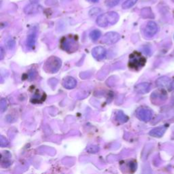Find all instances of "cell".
I'll list each match as a JSON object with an SVG mask.
<instances>
[{
  "mask_svg": "<svg viewBox=\"0 0 174 174\" xmlns=\"http://www.w3.org/2000/svg\"><path fill=\"white\" fill-rule=\"evenodd\" d=\"M119 15L115 12H109L98 16L97 24L101 27H106L108 25H113L118 22Z\"/></svg>",
  "mask_w": 174,
  "mask_h": 174,
  "instance_id": "obj_1",
  "label": "cell"
},
{
  "mask_svg": "<svg viewBox=\"0 0 174 174\" xmlns=\"http://www.w3.org/2000/svg\"><path fill=\"white\" fill-rule=\"evenodd\" d=\"M61 48L68 52H74L78 48V40L76 35H69L61 40Z\"/></svg>",
  "mask_w": 174,
  "mask_h": 174,
  "instance_id": "obj_2",
  "label": "cell"
},
{
  "mask_svg": "<svg viewBox=\"0 0 174 174\" xmlns=\"http://www.w3.org/2000/svg\"><path fill=\"white\" fill-rule=\"evenodd\" d=\"M146 59L139 52L135 51L129 56L128 67L133 70H139L145 65Z\"/></svg>",
  "mask_w": 174,
  "mask_h": 174,
  "instance_id": "obj_3",
  "label": "cell"
},
{
  "mask_svg": "<svg viewBox=\"0 0 174 174\" xmlns=\"http://www.w3.org/2000/svg\"><path fill=\"white\" fill-rule=\"evenodd\" d=\"M62 65L61 60L57 57H51L45 62L43 69L48 73H55L60 70Z\"/></svg>",
  "mask_w": 174,
  "mask_h": 174,
  "instance_id": "obj_4",
  "label": "cell"
},
{
  "mask_svg": "<svg viewBox=\"0 0 174 174\" xmlns=\"http://www.w3.org/2000/svg\"><path fill=\"white\" fill-rule=\"evenodd\" d=\"M120 38L119 33L114 32H108L104 35L102 42L106 44H113L117 42Z\"/></svg>",
  "mask_w": 174,
  "mask_h": 174,
  "instance_id": "obj_5",
  "label": "cell"
},
{
  "mask_svg": "<svg viewBox=\"0 0 174 174\" xmlns=\"http://www.w3.org/2000/svg\"><path fill=\"white\" fill-rule=\"evenodd\" d=\"M137 116L143 121H148L152 118V112L148 108H140L137 111Z\"/></svg>",
  "mask_w": 174,
  "mask_h": 174,
  "instance_id": "obj_6",
  "label": "cell"
},
{
  "mask_svg": "<svg viewBox=\"0 0 174 174\" xmlns=\"http://www.w3.org/2000/svg\"><path fill=\"white\" fill-rule=\"evenodd\" d=\"M167 98V93L163 89H158L152 93L151 99L152 101H164Z\"/></svg>",
  "mask_w": 174,
  "mask_h": 174,
  "instance_id": "obj_7",
  "label": "cell"
},
{
  "mask_svg": "<svg viewBox=\"0 0 174 174\" xmlns=\"http://www.w3.org/2000/svg\"><path fill=\"white\" fill-rule=\"evenodd\" d=\"M158 25L154 21H149L145 27L144 33L148 37H152L158 32Z\"/></svg>",
  "mask_w": 174,
  "mask_h": 174,
  "instance_id": "obj_8",
  "label": "cell"
},
{
  "mask_svg": "<svg viewBox=\"0 0 174 174\" xmlns=\"http://www.w3.org/2000/svg\"><path fill=\"white\" fill-rule=\"evenodd\" d=\"M106 50L102 46L95 47L92 50V55L97 60L101 61L104 59L106 56Z\"/></svg>",
  "mask_w": 174,
  "mask_h": 174,
  "instance_id": "obj_9",
  "label": "cell"
},
{
  "mask_svg": "<svg viewBox=\"0 0 174 174\" xmlns=\"http://www.w3.org/2000/svg\"><path fill=\"white\" fill-rule=\"evenodd\" d=\"M62 85L67 89H73L77 85V81L71 76H67L63 80Z\"/></svg>",
  "mask_w": 174,
  "mask_h": 174,
  "instance_id": "obj_10",
  "label": "cell"
},
{
  "mask_svg": "<svg viewBox=\"0 0 174 174\" xmlns=\"http://www.w3.org/2000/svg\"><path fill=\"white\" fill-rule=\"evenodd\" d=\"M42 10V7L39 4L32 3L27 5L24 8V12L27 14H33L40 12Z\"/></svg>",
  "mask_w": 174,
  "mask_h": 174,
  "instance_id": "obj_11",
  "label": "cell"
},
{
  "mask_svg": "<svg viewBox=\"0 0 174 174\" xmlns=\"http://www.w3.org/2000/svg\"><path fill=\"white\" fill-rule=\"evenodd\" d=\"M171 79L167 76H162L156 80V84L160 88H171Z\"/></svg>",
  "mask_w": 174,
  "mask_h": 174,
  "instance_id": "obj_12",
  "label": "cell"
},
{
  "mask_svg": "<svg viewBox=\"0 0 174 174\" xmlns=\"http://www.w3.org/2000/svg\"><path fill=\"white\" fill-rule=\"evenodd\" d=\"M37 38V31L32 30L28 35L27 39V45L30 49H33L35 47Z\"/></svg>",
  "mask_w": 174,
  "mask_h": 174,
  "instance_id": "obj_13",
  "label": "cell"
},
{
  "mask_svg": "<svg viewBox=\"0 0 174 174\" xmlns=\"http://www.w3.org/2000/svg\"><path fill=\"white\" fill-rule=\"evenodd\" d=\"M150 89H151V84L148 82L140 83L135 87V90L139 94L147 93Z\"/></svg>",
  "mask_w": 174,
  "mask_h": 174,
  "instance_id": "obj_14",
  "label": "cell"
},
{
  "mask_svg": "<svg viewBox=\"0 0 174 174\" xmlns=\"http://www.w3.org/2000/svg\"><path fill=\"white\" fill-rule=\"evenodd\" d=\"M101 32L97 29H95L93 31H92L90 33V37L93 41H97V40H98L100 38V37H101Z\"/></svg>",
  "mask_w": 174,
  "mask_h": 174,
  "instance_id": "obj_15",
  "label": "cell"
},
{
  "mask_svg": "<svg viewBox=\"0 0 174 174\" xmlns=\"http://www.w3.org/2000/svg\"><path fill=\"white\" fill-rule=\"evenodd\" d=\"M165 132V128H156L155 129L152 130L150 133V134L154 137H161Z\"/></svg>",
  "mask_w": 174,
  "mask_h": 174,
  "instance_id": "obj_16",
  "label": "cell"
},
{
  "mask_svg": "<svg viewBox=\"0 0 174 174\" xmlns=\"http://www.w3.org/2000/svg\"><path fill=\"white\" fill-rule=\"evenodd\" d=\"M138 0H127L125 1L122 5L123 9H128L133 7L134 5L137 3Z\"/></svg>",
  "mask_w": 174,
  "mask_h": 174,
  "instance_id": "obj_17",
  "label": "cell"
},
{
  "mask_svg": "<svg viewBox=\"0 0 174 174\" xmlns=\"http://www.w3.org/2000/svg\"><path fill=\"white\" fill-rule=\"evenodd\" d=\"M116 119L120 123H125L127 122V120H128L127 116L124 114L123 112H118L116 114Z\"/></svg>",
  "mask_w": 174,
  "mask_h": 174,
  "instance_id": "obj_18",
  "label": "cell"
},
{
  "mask_svg": "<svg viewBox=\"0 0 174 174\" xmlns=\"http://www.w3.org/2000/svg\"><path fill=\"white\" fill-rule=\"evenodd\" d=\"M151 10L148 8H144L142 10V16H143L144 18H152L153 17V14H149L148 13H151Z\"/></svg>",
  "mask_w": 174,
  "mask_h": 174,
  "instance_id": "obj_19",
  "label": "cell"
},
{
  "mask_svg": "<svg viewBox=\"0 0 174 174\" xmlns=\"http://www.w3.org/2000/svg\"><path fill=\"white\" fill-rule=\"evenodd\" d=\"M121 0H106V5L109 8H112L118 5Z\"/></svg>",
  "mask_w": 174,
  "mask_h": 174,
  "instance_id": "obj_20",
  "label": "cell"
},
{
  "mask_svg": "<svg viewBox=\"0 0 174 174\" xmlns=\"http://www.w3.org/2000/svg\"><path fill=\"white\" fill-rule=\"evenodd\" d=\"M100 11L101 10H100L98 8H94L90 10V12H89V14H90V15L94 16V15H96L97 14H98Z\"/></svg>",
  "mask_w": 174,
  "mask_h": 174,
  "instance_id": "obj_21",
  "label": "cell"
},
{
  "mask_svg": "<svg viewBox=\"0 0 174 174\" xmlns=\"http://www.w3.org/2000/svg\"><path fill=\"white\" fill-rule=\"evenodd\" d=\"M1 110L3 111L4 109L6 108V100L4 99H1Z\"/></svg>",
  "mask_w": 174,
  "mask_h": 174,
  "instance_id": "obj_22",
  "label": "cell"
},
{
  "mask_svg": "<svg viewBox=\"0 0 174 174\" xmlns=\"http://www.w3.org/2000/svg\"><path fill=\"white\" fill-rule=\"evenodd\" d=\"M8 43H9V44H8V46L10 49L12 48L14 46V44H12V43H14V42L12 41V40H10V41L8 42Z\"/></svg>",
  "mask_w": 174,
  "mask_h": 174,
  "instance_id": "obj_23",
  "label": "cell"
},
{
  "mask_svg": "<svg viewBox=\"0 0 174 174\" xmlns=\"http://www.w3.org/2000/svg\"><path fill=\"white\" fill-rule=\"evenodd\" d=\"M4 58V49L3 48H1V59Z\"/></svg>",
  "mask_w": 174,
  "mask_h": 174,
  "instance_id": "obj_24",
  "label": "cell"
},
{
  "mask_svg": "<svg viewBox=\"0 0 174 174\" xmlns=\"http://www.w3.org/2000/svg\"><path fill=\"white\" fill-rule=\"evenodd\" d=\"M171 89H174V80L171 82Z\"/></svg>",
  "mask_w": 174,
  "mask_h": 174,
  "instance_id": "obj_25",
  "label": "cell"
},
{
  "mask_svg": "<svg viewBox=\"0 0 174 174\" xmlns=\"http://www.w3.org/2000/svg\"><path fill=\"white\" fill-rule=\"evenodd\" d=\"M99 0H91V1L93 2V3H97V2H98Z\"/></svg>",
  "mask_w": 174,
  "mask_h": 174,
  "instance_id": "obj_26",
  "label": "cell"
}]
</instances>
